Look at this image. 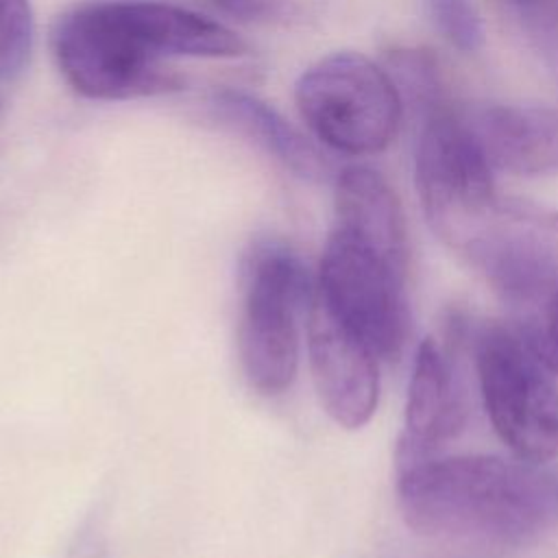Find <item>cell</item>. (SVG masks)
<instances>
[{
  "instance_id": "obj_1",
  "label": "cell",
  "mask_w": 558,
  "mask_h": 558,
  "mask_svg": "<svg viewBox=\"0 0 558 558\" xmlns=\"http://www.w3.org/2000/svg\"><path fill=\"white\" fill-rule=\"evenodd\" d=\"M397 497L414 532L497 549L525 547L558 519V477L551 471L488 453L403 464Z\"/></svg>"
},
{
  "instance_id": "obj_2",
  "label": "cell",
  "mask_w": 558,
  "mask_h": 558,
  "mask_svg": "<svg viewBox=\"0 0 558 558\" xmlns=\"http://www.w3.org/2000/svg\"><path fill=\"white\" fill-rule=\"evenodd\" d=\"M486 414L514 458L547 464L558 456V384L527 331L486 320L473 336Z\"/></svg>"
},
{
  "instance_id": "obj_3",
  "label": "cell",
  "mask_w": 558,
  "mask_h": 558,
  "mask_svg": "<svg viewBox=\"0 0 558 558\" xmlns=\"http://www.w3.org/2000/svg\"><path fill=\"white\" fill-rule=\"evenodd\" d=\"M52 54L68 85L94 100H129L183 87L129 13L126 0L76 7L52 31Z\"/></svg>"
},
{
  "instance_id": "obj_4",
  "label": "cell",
  "mask_w": 558,
  "mask_h": 558,
  "mask_svg": "<svg viewBox=\"0 0 558 558\" xmlns=\"http://www.w3.org/2000/svg\"><path fill=\"white\" fill-rule=\"evenodd\" d=\"M312 283L301 259L275 240L251 246L242 264L238 349L246 381L262 395H279L299 366L296 314L310 305Z\"/></svg>"
},
{
  "instance_id": "obj_5",
  "label": "cell",
  "mask_w": 558,
  "mask_h": 558,
  "mask_svg": "<svg viewBox=\"0 0 558 558\" xmlns=\"http://www.w3.org/2000/svg\"><path fill=\"white\" fill-rule=\"evenodd\" d=\"M307 129L344 155H375L397 135L401 92L381 65L360 52H333L310 65L294 85Z\"/></svg>"
},
{
  "instance_id": "obj_6",
  "label": "cell",
  "mask_w": 558,
  "mask_h": 558,
  "mask_svg": "<svg viewBox=\"0 0 558 558\" xmlns=\"http://www.w3.org/2000/svg\"><path fill=\"white\" fill-rule=\"evenodd\" d=\"M414 174L429 227L445 244L460 251L499 194L493 166L464 118L447 102L423 113Z\"/></svg>"
},
{
  "instance_id": "obj_7",
  "label": "cell",
  "mask_w": 558,
  "mask_h": 558,
  "mask_svg": "<svg viewBox=\"0 0 558 558\" xmlns=\"http://www.w3.org/2000/svg\"><path fill=\"white\" fill-rule=\"evenodd\" d=\"M458 253L506 303L543 312L558 290V211L499 196Z\"/></svg>"
},
{
  "instance_id": "obj_8",
  "label": "cell",
  "mask_w": 558,
  "mask_h": 558,
  "mask_svg": "<svg viewBox=\"0 0 558 558\" xmlns=\"http://www.w3.org/2000/svg\"><path fill=\"white\" fill-rule=\"evenodd\" d=\"M405 277L408 270L331 229L318 266L316 292L379 360H395L412 327Z\"/></svg>"
},
{
  "instance_id": "obj_9",
  "label": "cell",
  "mask_w": 558,
  "mask_h": 558,
  "mask_svg": "<svg viewBox=\"0 0 558 558\" xmlns=\"http://www.w3.org/2000/svg\"><path fill=\"white\" fill-rule=\"evenodd\" d=\"M312 379L325 412L344 429L371 421L379 401V357L318 296L307 305Z\"/></svg>"
},
{
  "instance_id": "obj_10",
  "label": "cell",
  "mask_w": 558,
  "mask_h": 558,
  "mask_svg": "<svg viewBox=\"0 0 558 558\" xmlns=\"http://www.w3.org/2000/svg\"><path fill=\"white\" fill-rule=\"evenodd\" d=\"M466 392L451 347L425 338L416 349L408 384L401 462L423 460L456 438L466 423Z\"/></svg>"
},
{
  "instance_id": "obj_11",
  "label": "cell",
  "mask_w": 558,
  "mask_h": 558,
  "mask_svg": "<svg viewBox=\"0 0 558 558\" xmlns=\"http://www.w3.org/2000/svg\"><path fill=\"white\" fill-rule=\"evenodd\" d=\"M464 122L493 168L521 177L558 172V107L486 105Z\"/></svg>"
},
{
  "instance_id": "obj_12",
  "label": "cell",
  "mask_w": 558,
  "mask_h": 558,
  "mask_svg": "<svg viewBox=\"0 0 558 558\" xmlns=\"http://www.w3.org/2000/svg\"><path fill=\"white\" fill-rule=\"evenodd\" d=\"M333 209V229L408 270L410 244L403 209L395 190L379 172L366 166L344 168L336 177Z\"/></svg>"
},
{
  "instance_id": "obj_13",
  "label": "cell",
  "mask_w": 558,
  "mask_h": 558,
  "mask_svg": "<svg viewBox=\"0 0 558 558\" xmlns=\"http://www.w3.org/2000/svg\"><path fill=\"white\" fill-rule=\"evenodd\" d=\"M214 107L294 174L310 181L329 177L327 157L268 102L240 89H222L214 96Z\"/></svg>"
},
{
  "instance_id": "obj_14",
  "label": "cell",
  "mask_w": 558,
  "mask_h": 558,
  "mask_svg": "<svg viewBox=\"0 0 558 558\" xmlns=\"http://www.w3.org/2000/svg\"><path fill=\"white\" fill-rule=\"evenodd\" d=\"M33 9L28 0H0V76L24 70L33 50Z\"/></svg>"
},
{
  "instance_id": "obj_15",
  "label": "cell",
  "mask_w": 558,
  "mask_h": 558,
  "mask_svg": "<svg viewBox=\"0 0 558 558\" xmlns=\"http://www.w3.org/2000/svg\"><path fill=\"white\" fill-rule=\"evenodd\" d=\"M438 31L462 52H475L484 44V26L471 0H427Z\"/></svg>"
},
{
  "instance_id": "obj_16",
  "label": "cell",
  "mask_w": 558,
  "mask_h": 558,
  "mask_svg": "<svg viewBox=\"0 0 558 558\" xmlns=\"http://www.w3.org/2000/svg\"><path fill=\"white\" fill-rule=\"evenodd\" d=\"M525 331L543 360L558 375V290L541 312V318Z\"/></svg>"
},
{
  "instance_id": "obj_17",
  "label": "cell",
  "mask_w": 558,
  "mask_h": 558,
  "mask_svg": "<svg viewBox=\"0 0 558 558\" xmlns=\"http://www.w3.org/2000/svg\"><path fill=\"white\" fill-rule=\"evenodd\" d=\"M521 20L538 31L558 26V0H508Z\"/></svg>"
}]
</instances>
